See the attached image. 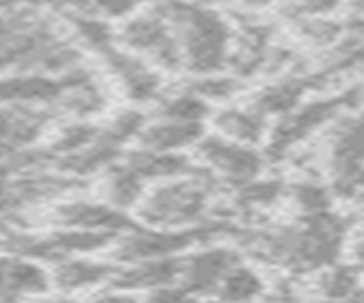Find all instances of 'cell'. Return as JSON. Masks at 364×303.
<instances>
[{
    "label": "cell",
    "instance_id": "24",
    "mask_svg": "<svg viewBox=\"0 0 364 303\" xmlns=\"http://www.w3.org/2000/svg\"><path fill=\"white\" fill-rule=\"evenodd\" d=\"M323 292L333 299L353 297V292L358 289V274L350 267H335L323 276L321 283Z\"/></svg>",
    "mask_w": 364,
    "mask_h": 303
},
{
    "label": "cell",
    "instance_id": "18",
    "mask_svg": "<svg viewBox=\"0 0 364 303\" xmlns=\"http://www.w3.org/2000/svg\"><path fill=\"white\" fill-rule=\"evenodd\" d=\"M219 128L230 139L239 144H255L264 134V123H262L259 112H244V110H228L219 117Z\"/></svg>",
    "mask_w": 364,
    "mask_h": 303
},
{
    "label": "cell",
    "instance_id": "32",
    "mask_svg": "<svg viewBox=\"0 0 364 303\" xmlns=\"http://www.w3.org/2000/svg\"><path fill=\"white\" fill-rule=\"evenodd\" d=\"M26 3H48V0H26Z\"/></svg>",
    "mask_w": 364,
    "mask_h": 303
},
{
    "label": "cell",
    "instance_id": "13",
    "mask_svg": "<svg viewBox=\"0 0 364 303\" xmlns=\"http://www.w3.org/2000/svg\"><path fill=\"white\" fill-rule=\"evenodd\" d=\"M62 221L68 226L82 228V230H119L123 226H128L123 215L114 212L109 208L102 206H91V203H73L62 208Z\"/></svg>",
    "mask_w": 364,
    "mask_h": 303
},
{
    "label": "cell",
    "instance_id": "20",
    "mask_svg": "<svg viewBox=\"0 0 364 303\" xmlns=\"http://www.w3.org/2000/svg\"><path fill=\"white\" fill-rule=\"evenodd\" d=\"M141 181L144 178L139 174H134L130 166H123V169L114 171L107 181L109 201L119 208H128L136 203V198L141 194Z\"/></svg>",
    "mask_w": 364,
    "mask_h": 303
},
{
    "label": "cell",
    "instance_id": "31",
    "mask_svg": "<svg viewBox=\"0 0 364 303\" xmlns=\"http://www.w3.org/2000/svg\"><path fill=\"white\" fill-rule=\"evenodd\" d=\"M244 3L250 5V7H264V5L273 3V0H244Z\"/></svg>",
    "mask_w": 364,
    "mask_h": 303
},
{
    "label": "cell",
    "instance_id": "25",
    "mask_svg": "<svg viewBox=\"0 0 364 303\" xmlns=\"http://www.w3.org/2000/svg\"><path fill=\"white\" fill-rule=\"evenodd\" d=\"M282 192V185L278 181H250L242 189V203L246 206H269Z\"/></svg>",
    "mask_w": 364,
    "mask_h": 303
},
{
    "label": "cell",
    "instance_id": "34",
    "mask_svg": "<svg viewBox=\"0 0 364 303\" xmlns=\"http://www.w3.org/2000/svg\"><path fill=\"white\" fill-rule=\"evenodd\" d=\"M358 3H362V5H364V0H358Z\"/></svg>",
    "mask_w": 364,
    "mask_h": 303
},
{
    "label": "cell",
    "instance_id": "12",
    "mask_svg": "<svg viewBox=\"0 0 364 303\" xmlns=\"http://www.w3.org/2000/svg\"><path fill=\"white\" fill-rule=\"evenodd\" d=\"M107 58L112 69L117 71V75L121 78V83L125 87V92L132 100H148L157 94V75L151 73L141 66L136 60L128 58V55H121V53H114L112 48L107 51Z\"/></svg>",
    "mask_w": 364,
    "mask_h": 303
},
{
    "label": "cell",
    "instance_id": "15",
    "mask_svg": "<svg viewBox=\"0 0 364 303\" xmlns=\"http://www.w3.org/2000/svg\"><path fill=\"white\" fill-rule=\"evenodd\" d=\"M62 92L55 80L41 75L9 78L0 83V100L3 103H32V100H50Z\"/></svg>",
    "mask_w": 364,
    "mask_h": 303
},
{
    "label": "cell",
    "instance_id": "21",
    "mask_svg": "<svg viewBox=\"0 0 364 303\" xmlns=\"http://www.w3.org/2000/svg\"><path fill=\"white\" fill-rule=\"evenodd\" d=\"M109 272L107 267L100 265H91V262H66L57 269V283H60L64 289H77V287H87L100 283Z\"/></svg>",
    "mask_w": 364,
    "mask_h": 303
},
{
    "label": "cell",
    "instance_id": "10",
    "mask_svg": "<svg viewBox=\"0 0 364 303\" xmlns=\"http://www.w3.org/2000/svg\"><path fill=\"white\" fill-rule=\"evenodd\" d=\"M200 137H203V123L173 121V119H164L162 123H155V126L146 128L141 134L148 149L164 151V153L176 151L180 146H187Z\"/></svg>",
    "mask_w": 364,
    "mask_h": 303
},
{
    "label": "cell",
    "instance_id": "2",
    "mask_svg": "<svg viewBox=\"0 0 364 303\" xmlns=\"http://www.w3.org/2000/svg\"><path fill=\"white\" fill-rule=\"evenodd\" d=\"M182 35V55L191 71L214 73L225 62L230 32L214 12L189 5H171Z\"/></svg>",
    "mask_w": 364,
    "mask_h": 303
},
{
    "label": "cell",
    "instance_id": "19",
    "mask_svg": "<svg viewBox=\"0 0 364 303\" xmlns=\"http://www.w3.org/2000/svg\"><path fill=\"white\" fill-rule=\"evenodd\" d=\"M221 299L228 301H246L255 299L262 292V280L255 272H250L246 267H235L228 272V276L221 280Z\"/></svg>",
    "mask_w": 364,
    "mask_h": 303
},
{
    "label": "cell",
    "instance_id": "9",
    "mask_svg": "<svg viewBox=\"0 0 364 303\" xmlns=\"http://www.w3.org/2000/svg\"><path fill=\"white\" fill-rule=\"evenodd\" d=\"M333 169L337 178L364 166V117L353 119L339 128L333 144Z\"/></svg>",
    "mask_w": 364,
    "mask_h": 303
},
{
    "label": "cell",
    "instance_id": "14",
    "mask_svg": "<svg viewBox=\"0 0 364 303\" xmlns=\"http://www.w3.org/2000/svg\"><path fill=\"white\" fill-rule=\"evenodd\" d=\"M182 274V262L173 257H153L146 260V265L130 269L128 274L119 278V285L123 287H164L171 285Z\"/></svg>",
    "mask_w": 364,
    "mask_h": 303
},
{
    "label": "cell",
    "instance_id": "8",
    "mask_svg": "<svg viewBox=\"0 0 364 303\" xmlns=\"http://www.w3.org/2000/svg\"><path fill=\"white\" fill-rule=\"evenodd\" d=\"M237 267V255L228 249H214L193 255L187 265H182V276H185V287L187 292H198V289H210L219 285L228 276L230 269Z\"/></svg>",
    "mask_w": 364,
    "mask_h": 303
},
{
    "label": "cell",
    "instance_id": "16",
    "mask_svg": "<svg viewBox=\"0 0 364 303\" xmlns=\"http://www.w3.org/2000/svg\"><path fill=\"white\" fill-rule=\"evenodd\" d=\"M134 174H139L141 178H173L180 176L189 169V164L185 158L173 153H164V151H151L146 153H132L128 158V164Z\"/></svg>",
    "mask_w": 364,
    "mask_h": 303
},
{
    "label": "cell",
    "instance_id": "26",
    "mask_svg": "<svg viewBox=\"0 0 364 303\" xmlns=\"http://www.w3.org/2000/svg\"><path fill=\"white\" fill-rule=\"evenodd\" d=\"M96 137V128L91 126H71L62 132V137L57 139L55 144V151H62V153H77L82 151L89 142H94Z\"/></svg>",
    "mask_w": 364,
    "mask_h": 303
},
{
    "label": "cell",
    "instance_id": "11",
    "mask_svg": "<svg viewBox=\"0 0 364 303\" xmlns=\"http://www.w3.org/2000/svg\"><path fill=\"white\" fill-rule=\"evenodd\" d=\"M48 278L37 265L23 260H0V299L21 297L26 292H41Z\"/></svg>",
    "mask_w": 364,
    "mask_h": 303
},
{
    "label": "cell",
    "instance_id": "3",
    "mask_svg": "<svg viewBox=\"0 0 364 303\" xmlns=\"http://www.w3.org/2000/svg\"><path fill=\"white\" fill-rule=\"evenodd\" d=\"M208 203L205 192L193 183H173L155 189L144 206V219L162 226H180L198 219Z\"/></svg>",
    "mask_w": 364,
    "mask_h": 303
},
{
    "label": "cell",
    "instance_id": "27",
    "mask_svg": "<svg viewBox=\"0 0 364 303\" xmlns=\"http://www.w3.org/2000/svg\"><path fill=\"white\" fill-rule=\"evenodd\" d=\"M75 28L80 32V37H82L89 46H94L98 51H109V30L100 23L96 18H75Z\"/></svg>",
    "mask_w": 364,
    "mask_h": 303
},
{
    "label": "cell",
    "instance_id": "22",
    "mask_svg": "<svg viewBox=\"0 0 364 303\" xmlns=\"http://www.w3.org/2000/svg\"><path fill=\"white\" fill-rule=\"evenodd\" d=\"M208 115V105L198 94H182L162 107V117L164 119H173V121H189V123H200Z\"/></svg>",
    "mask_w": 364,
    "mask_h": 303
},
{
    "label": "cell",
    "instance_id": "30",
    "mask_svg": "<svg viewBox=\"0 0 364 303\" xmlns=\"http://www.w3.org/2000/svg\"><path fill=\"white\" fill-rule=\"evenodd\" d=\"M139 5V0H96V7L107 16H125Z\"/></svg>",
    "mask_w": 364,
    "mask_h": 303
},
{
    "label": "cell",
    "instance_id": "33",
    "mask_svg": "<svg viewBox=\"0 0 364 303\" xmlns=\"http://www.w3.org/2000/svg\"><path fill=\"white\" fill-rule=\"evenodd\" d=\"M355 299H364V294H355Z\"/></svg>",
    "mask_w": 364,
    "mask_h": 303
},
{
    "label": "cell",
    "instance_id": "35",
    "mask_svg": "<svg viewBox=\"0 0 364 303\" xmlns=\"http://www.w3.org/2000/svg\"><path fill=\"white\" fill-rule=\"evenodd\" d=\"M203 3H210V0H203Z\"/></svg>",
    "mask_w": 364,
    "mask_h": 303
},
{
    "label": "cell",
    "instance_id": "7",
    "mask_svg": "<svg viewBox=\"0 0 364 303\" xmlns=\"http://www.w3.org/2000/svg\"><path fill=\"white\" fill-rule=\"evenodd\" d=\"M200 238L196 233H132L130 238H125L119 246V257L128 262L136 260H153V257H164L176 251L187 249Z\"/></svg>",
    "mask_w": 364,
    "mask_h": 303
},
{
    "label": "cell",
    "instance_id": "1",
    "mask_svg": "<svg viewBox=\"0 0 364 303\" xmlns=\"http://www.w3.org/2000/svg\"><path fill=\"white\" fill-rule=\"evenodd\" d=\"M344 240V221L330 212L307 215L301 228L284 230L273 240V253L282 262L299 269H318L333 265Z\"/></svg>",
    "mask_w": 364,
    "mask_h": 303
},
{
    "label": "cell",
    "instance_id": "28",
    "mask_svg": "<svg viewBox=\"0 0 364 303\" xmlns=\"http://www.w3.org/2000/svg\"><path fill=\"white\" fill-rule=\"evenodd\" d=\"M141 123H144V117L141 115H136V112H125V115H121L109 126L107 139H112L114 144H121L123 139L132 137L134 132H139L141 130Z\"/></svg>",
    "mask_w": 364,
    "mask_h": 303
},
{
    "label": "cell",
    "instance_id": "23",
    "mask_svg": "<svg viewBox=\"0 0 364 303\" xmlns=\"http://www.w3.org/2000/svg\"><path fill=\"white\" fill-rule=\"evenodd\" d=\"M294 201L305 215H318L330 208V194L328 189L316 183H301L294 187Z\"/></svg>",
    "mask_w": 364,
    "mask_h": 303
},
{
    "label": "cell",
    "instance_id": "4",
    "mask_svg": "<svg viewBox=\"0 0 364 303\" xmlns=\"http://www.w3.org/2000/svg\"><path fill=\"white\" fill-rule=\"evenodd\" d=\"M346 103H350V94L337 96V98H328V100H316V103H310V105H305L303 110L294 112V115H289L287 119H284L276 128V132H273L269 153L271 155H282L284 151L289 149V146H294L296 142H301L303 137H307V134H310L312 130H316L328 119H333Z\"/></svg>",
    "mask_w": 364,
    "mask_h": 303
},
{
    "label": "cell",
    "instance_id": "6",
    "mask_svg": "<svg viewBox=\"0 0 364 303\" xmlns=\"http://www.w3.org/2000/svg\"><path fill=\"white\" fill-rule=\"evenodd\" d=\"M123 41L128 43L130 48L151 53L159 64L168 66V69L178 66L180 55H182L178 43L168 37L166 28L159 23V18H153V16H141V18L130 21L123 30Z\"/></svg>",
    "mask_w": 364,
    "mask_h": 303
},
{
    "label": "cell",
    "instance_id": "5",
    "mask_svg": "<svg viewBox=\"0 0 364 303\" xmlns=\"http://www.w3.org/2000/svg\"><path fill=\"white\" fill-rule=\"evenodd\" d=\"M200 155L208 160L216 171H221L225 178L235 183H250L262 171V158L248 149V144L228 142V139H205L200 144Z\"/></svg>",
    "mask_w": 364,
    "mask_h": 303
},
{
    "label": "cell",
    "instance_id": "17",
    "mask_svg": "<svg viewBox=\"0 0 364 303\" xmlns=\"http://www.w3.org/2000/svg\"><path fill=\"white\" fill-rule=\"evenodd\" d=\"M305 94V83L301 80H287L280 85H273L264 89L257 96V112L259 115H287L299 105L301 96Z\"/></svg>",
    "mask_w": 364,
    "mask_h": 303
},
{
    "label": "cell",
    "instance_id": "29",
    "mask_svg": "<svg viewBox=\"0 0 364 303\" xmlns=\"http://www.w3.org/2000/svg\"><path fill=\"white\" fill-rule=\"evenodd\" d=\"M232 83L230 80H203L196 85V94L205 98H223L232 94Z\"/></svg>",
    "mask_w": 364,
    "mask_h": 303
}]
</instances>
